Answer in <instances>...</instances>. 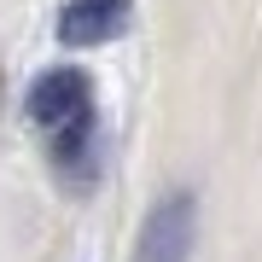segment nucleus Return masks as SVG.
Masks as SVG:
<instances>
[{"instance_id": "2", "label": "nucleus", "mask_w": 262, "mask_h": 262, "mask_svg": "<svg viewBox=\"0 0 262 262\" xmlns=\"http://www.w3.org/2000/svg\"><path fill=\"white\" fill-rule=\"evenodd\" d=\"M192 233H198V198L192 192H163L151 204L134 262H187L192 256Z\"/></svg>"}, {"instance_id": "1", "label": "nucleus", "mask_w": 262, "mask_h": 262, "mask_svg": "<svg viewBox=\"0 0 262 262\" xmlns=\"http://www.w3.org/2000/svg\"><path fill=\"white\" fill-rule=\"evenodd\" d=\"M29 117L47 134L53 163L64 169L70 181L94 175V82H88L82 70H70V64L41 70L35 88H29Z\"/></svg>"}, {"instance_id": "3", "label": "nucleus", "mask_w": 262, "mask_h": 262, "mask_svg": "<svg viewBox=\"0 0 262 262\" xmlns=\"http://www.w3.org/2000/svg\"><path fill=\"white\" fill-rule=\"evenodd\" d=\"M134 24V0H64L58 12V41L64 47H105V41L128 35Z\"/></svg>"}]
</instances>
